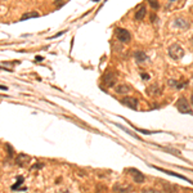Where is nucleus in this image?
Returning <instances> with one entry per match:
<instances>
[{
    "mask_svg": "<svg viewBox=\"0 0 193 193\" xmlns=\"http://www.w3.org/2000/svg\"><path fill=\"white\" fill-rule=\"evenodd\" d=\"M191 103H192V106H193V93L191 94Z\"/></svg>",
    "mask_w": 193,
    "mask_h": 193,
    "instance_id": "cd10ccee",
    "label": "nucleus"
},
{
    "mask_svg": "<svg viewBox=\"0 0 193 193\" xmlns=\"http://www.w3.org/2000/svg\"><path fill=\"white\" fill-rule=\"evenodd\" d=\"M36 61H37V62H39V61H42V57H40V56H37V57H36Z\"/></svg>",
    "mask_w": 193,
    "mask_h": 193,
    "instance_id": "a878e982",
    "label": "nucleus"
},
{
    "mask_svg": "<svg viewBox=\"0 0 193 193\" xmlns=\"http://www.w3.org/2000/svg\"><path fill=\"white\" fill-rule=\"evenodd\" d=\"M169 56L173 58V59H180V58H183V56H184V50L180 45L174 44L169 48Z\"/></svg>",
    "mask_w": 193,
    "mask_h": 193,
    "instance_id": "f257e3e1",
    "label": "nucleus"
},
{
    "mask_svg": "<svg viewBox=\"0 0 193 193\" xmlns=\"http://www.w3.org/2000/svg\"><path fill=\"white\" fill-rule=\"evenodd\" d=\"M116 37L119 39L121 42H127V41H130V32H129L127 30H124V29H117L116 31Z\"/></svg>",
    "mask_w": 193,
    "mask_h": 193,
    "instance_id": "7ed1b4c3",
    "label": "nucleus"
},
{
    "mask_svg": "<svg viewBox=\"0 0 193 193\" xmlns=\"http://www.w3.org/2000/svg\"><path fill=\"white\" fill-rule=\"evenodd\" d=\"M115 90L119 94H127L130 92V86H127V85H119V86H116Z\"/></svg>",
    "mask_w": 193,
    "mask_h": 193,
    "instance_id": "ddd939ff",
    "label": "nucleus"
},
{
    "mask_svg": "<svg viewBox=\"0 0 193 193\" xmlns=\"http://www.w3.org/2000/svg\"><path fill=\"white\" fill-rule=\"evenodd\" d=\"M187 85H188V81H178L176 83V86H175V89H184Z\"/></svg>",
    "mask_w": 193,
    "mask_h": 193,
    "instance_id": "a211bd4d",
    "label": "nucleus"
},
{
    "mask_svg": "<svg viewBox=\"0 0 193 193\" xmlns=\"http://www.w3.org/2000/svg\"><path fill=\"white\" fill-rule=\"evenodd\" d=\"M29 162H30V157L27 156V154H23V153L18 154L17 158H15V164H17L18 166H21V168H23V166L29 165Z\"/></svg>",
    "mask_w": 193,
    "mask_h": 193,
    "instance_id": "1a4fd4ad",
    "label": "nucleus"
},
{
    "mask_svg": "<svg viewBox=\"0 0 193 193\" xmlns=\"http://www.w3.org/2000/svg\"><path fill=\"white\" fill-rule=\"evenodd\" d=\"M147 2L149 3V5H151V7H152L154 10H157V9L160 8V4H158L157 0H147Z\"/></svg>",
    "mask_w": 193,
    "mask_h": 193,
    "instance_id": "f3484780",
    "label": "nucleus"
},
{
    "mask_svg": "<svg viewBox=\"0 0 193 193\" xmlns=\"http://www.w3.org/2000/svg\"><path fill=\"white\" fill-rule=\"evenodd\" d=\"M174 27H176V29H181V30H187L189 27V22L187 21L185 18H183V17H178V18H175V21H174Z\"/></svg>",
    "mask_w": 193,
    "mask_h": 193,
    "instance_id": "423d86ee",
    "label": "nucleus"
},
{
    "mask_svg": "<svg viewBox=\"0 0 193 193\" xmlns=\"http://www.w3.org/2000/svg\"><path fill=\"white\" fill-rule=\"evenodd\" d=\"M93 2H98V0H93Z\"/></svg>",
    "mask_w": 193,
    "mask_h": 193,
    "instance_id": "c756f323",
    "label": "nucleus"
},
{
    "mask_svg": "<svg viewBox=\"0 0 193 193\" xmlns=\"http://www.w3.org/2000/svg\"><path fill=\"white\" fill-rule=\"evenodd\" d=\"M129 173L131 174L133 176V180L135 181V183H143L144 181V175L141 173V171H138L137 169H129Z\"/></svg>",
    "mask_w": 193,
    "mask_h": 193,
    "instance_id": "0eeeda50",
    "label": "nucleus"
},
{
    "mask_svg": "<svg viewBox=\"0 0 193 193\" xmlns=\"http://www.w3.org/2000/svg\"><path fill=\"white\" fill-rule=\"evenodd\" d=\"M41 168H42V165H41V164H36L35 166H32L31 170H34V169H41Z\"/></svg>",
    "mask_w": 193,
    "mask_h": 193,
    "instance_id": "4be33fe9",
    "label": "nucleus"
},
{
    "mask_svg": "<svg viewBox=\"0 0 193 193\" xmlns=\"http://www.w3.org/2000/svg\"><path fill=\"white\" fill-rule=\"evenodd\" d=\"M23 180H25V178H23V176H18V178H17V183H15V184H13L12 187H10V189H13V191H15V189H19V187H21V184H22L23 183Z\"/></svg>",
    "mask_w": 193,
    "mask_h": 193,
    "instance_id": "2eb2a0df",
    "label": "nucleus"
},
{
    "mask_svg": "<svg viewBox=\"0 0 193 193\" xmlns=\"http://www.w3.org/2000/svg\"><path fill=\"white\" fill-rule=\"evenodd\" d=\"M174 2H176V0H170V4H171V3H174Z\"/></svg>",
    "mask_w": 193,
    "mask_h": 193,
    "instance_id": "c85d7f7f",
    "label": "nucleus"
},
{
    "mask_svg": "<svg viewBox=\"0 0 193 193\" xmlns=\"http://www.w3.org/2000/svg\"><path fill=\"white\" fill-rule=\"evenodd\" d=\"M103 83H104L106 86H113L115 83H116V75H115V72H112V71L106 72V75L103 76Z\"/></svg>",
    "mask_w": 193,
    "mask_h": 193,
    "instance_id": "39448f33",
    "label": "nucleus"
},
{
    "mask_svg": "<svg viewBox=\"0 0 193 193\" xmlns=\"http://www.w3.org/2000/svg\"><path fill=\"white\" fill-rule=\"evenodd\" d=\"M66 2H67V0H57L56 5H58V8H61V7H63V5L66 4Z\"/></svg>",
    "mask_w": 193,
    "mask_h": 193,
    "instance_id": "6ab92c4d",
    "label": "nucleus"
},
{
    "mask_svg": "<svg viewBox=\"0 0 193 193\" xmlns=\"http://www.w3.org/2000/svg\"><path fill=\"white\" fill-rule=\"evenodd\" d=\"M0 89H2V90H8V88L7 86H3V85H0Z\"/></svg>",
    "mask_w": 193,
    "mask_h": 193,
    "instance_id": "bb28decb",
    "label": "nucleus"
},
{
    "mask_svg": "<svg viewBox=\"0 0 193 193\" xmlns=\"http://www.w3.org/2000/svg\"><path fill=\"white\" fill-rule=\"evenodd\" d=\"M7 149H8V152H9V157H13V148L9 146V144H7Z\"/></svg>",
    "mask_w": 193,
    "mask_h": 193,
    "instance_id": "412c9836",
    "label": "nucleus"
},
{
    "mask_svg": "<svg viewBox=\"0 0 193 193\" xmlns=\"http://www.w3.org/2000/svg\"><path fill=\"white\" fill-rule=\"evenodd\" d=\"M115 191H130V188H125V187H120V185H115Z\"/></svg>",
    "mask_w": 193,
    "mask_h": 193,
    "instance_id": "aec40b11",
    "label": "nucleus"
},
{
    "mask_svg": "<svg viewBox=\"0 0 193 193\" xmlns=\"http://www.w3.org/2000/svg\"><path fill=\"white\" fill-rule=\"evenodd\" d=\"M134 58H135V61L139 64H143V63H146V62H149L148 56L144 52H142V50H138V52L134 53Z\"/></svg>",
    "mask_w": 193,
    "mask_h": 193,
    "instance_id": "6e6552de",
    "label": "nucleus"
},
{
    "mask_svg": "<svg viewBox=\"0 0 193 193\" xmlns=\"http://www.w3.org/2000/svg\"><path fill=\"white\" fill-rule=\"evenodd\" d=\"M116 126H117V127H120V129H121V130H124V131L129 133V134H130V135H131V137H134V138H135V139H139V137L137 135V134H134L133 131H130V130H127V129H126V127H124V126H121L120 124H116Z\"/></svg>",
    "mask_w": 193,
    "mask_h": 193,
    "instance_id": "dca6fc26",
    "label": "nucleus"
},
{
    "mask_svg": "<svg viewBox=\"0 0 193 193\" xmlns=\"http://www.w3.org/2000/svg\"><path fill=\"white\" fill-rule=\"evenodd\" d=\"M142 77H143L144 80H149V75H148V73H142Z\"/></svg>",
    "mask_w": 193,
    "mask_h": 193,
    "instance_id": "5701e85b",
    "label": "nucleus"
},
{
    "mask_svg": "<svg viewBox=\"0 0 193 193\" xmlns=\"http://www.w3.org/2000/svg\"><path fill=\"white\" fill-rule=\"evenodd\" d=\"M161 93H162V88H161L158 84H153V85H151V86L148 88V94L152 95V96L160 95Z\"/></svg>",
    "mask_w": 193,
    "mask_h": 193,
    "instance_id": "9d476101",
    "label": "nucleus"
},
{
    "mask_svg": "<svg viewBox=\"0 0 193 193\" xmlns=\"http://www.w3.org/2000/svg\"><path fill=\"white\" fill-rule=\"evenodd\" d=\"M176 108H178L179 112H181V113H192V110L189 108V104L184 96H180L178 99V102H176Z\"/></svg>",
    "mask_w": 193,
    "mask_h": 193,
    "instance_id": "f03ea898",
    "label": "nucleus"
},
{
    "mask_svg": "<svg viewBox=\"0 0 193 193\" xmlns=\"http://www.w3.org/2000/svg\"><path fill=\"white\" fill-rule=\"evenodd\" d=\"M156 21V14H152L151 15V22H154Z\"/></svg>",
    "mask_w": 193,
    "mask_h": 193,
    "instance_id": "393cba45",
    "label": "nucleus"
},
{
    "mask_svg": "<svg viewBox=\"0 0 193 193\" xmlns=\"http://www.w3.org/2000/svg\"><path fill=\"white\" fill-rule=\"evenodd\" d=\"M64 34V31H62V32H59V34H57V35H54V36H52V39H54V37H59L61 35H63Z\"/></svg>",
    "mask_w": 193,
    "mask_h": 193,
    "instance_id": "b1692460",
    "label": "nucleus"
},
{
    "mask_svg": "<svg viewBox=\"0 0 193 193\" xmlns=\"http://www.w3.org/2000/svg\"><path fill=\"white\" fill-rule=\"evenodd\" d=\"M36 17H40V14L37 13V12H30V13L23 14L22 17H21V21H26V19H29V18H36Z\"/></svg>",
    "mask_w": 193,
    "mask_h": 193,
    "instance_id": "4468645a",
    "label": "nucleus"
},
{
    "mask_svg": "<svg viewBox=\"0 0 193 193\" xmlns=\"http://www.w3.org/2000/svg\"><path fill=\"white\" fill-rule=\"evenodd\" d=\"M121 103L129 107V108H131V110H137L138 108V99L137 98H130V96H125V98H122L121 99Z\"/></svg>",
    "mask_w": 193,
    "mask_h": 193,
    "instance_id": "20e7f679",
    "label": "nucleus"
},
{
    "mask_svg": "<svg viewBox=\"0 0 193 193\" xmlns=\"http://www.w3.org/2000/svg\"><path fill=\"white\" fill-rule=\"evenodd\" d=\"M154 169H157V170H160V171H164L165 174L173 175V176H175V178H179V179H183V180H187V181H189V179H188V178H185V176H183V175H179V174H175V173H173V171H169V170H164V169H160V168H156V166H154Z\"/></svg>",
    "mask_w": 193,
    "mask_h": 193,
    "instance_id": "f8f14e48",
    "label": "nucleus"
},
{
    "mask_svg": "<svg viewBox=\"0 0 193 193\" xmlns=\"http://www.w3.org/2000/svg\"><path fill=\"white\" fill-rule=\"evenodd\" d=\"M144 15H146V7H144V5H139V9L135 13V19L141 21V19L144 18Z\"/></svg>",
    "mask_w": 193,
    "mask_h": 193,
    "instance_id": "9b49d317",
    "label": "nucleus"
}]
</instances>
